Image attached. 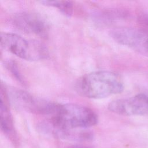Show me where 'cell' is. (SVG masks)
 <instances>
[{
    "label": "cell",
    "mask_w": 148,
    "mask_h": 148,
    "mask_svg": "<svg viewBox=\"0 0 148 148\" xmlns=\"http://www.w3.org/2000/svg\"><path fill=\"white\" fill-rule=\"evenodd\" d=\"M76 90L81 95L101 99L121 93L124 88L121 77L106 71L92 72L80 77L76 83Z\"/></svg>",
    "instance_id": "1"
},
{
    "label": "cell",
    "mask_w": 148,
    "mask_h": 148,
    "mask_svg": "<svg viewBox=\"0 0 148 148\" xmlns=\"http://www.w3.org/2000/svg\"><path fill=\"white\" fill-rule=\"evenodd\" d=\"M53 128L60 129H84L98 122L96 113L89 108L76 103L58 105L53 115Z\"/></svg>",
    "instance_id": "2"
},
{
    "label": "cell",
    "mask_w": 148,
    "mask_h": 148,
    "mask_svg": "<svg viewBox=\"0 0 148 148\" xmlns=\"http://www.w3.org/2000/svg\"><path fill=\"white\" fill-rule=\"evenodd\" d=\"M1 45L6 50L27 61L43 60L49 55L47 47L40 42L27 40L13 33L1 32Z\"/></svg>",
    "instance_id": "3"
},
{
    "label": "cell",
    "mask_w": 148,
    "mask_h": 148,
    "mask_svg": "<svg viewBox=\"0 0 148 148\" xmlns=\"http://www.w3.org/2000/svg\"><path fill=\"white\" fill-rule=\"evenodd\" d=\"M9 100L18 108L38 114L53 115L58 104L35 97L23 90L12 88L5 90Z\"/></svg>",
    "instance_id": "4"
},
{
    "label": "cell",
    "mask_w": 148,
    "mask_h": 148,
    "mask_svg": "<svg viewBox=\"0 0 148 148\" xmlns=\"http://www.w3.org/2000/svg\"><path fill=\"white\" fill-rule=\"evenodd\" d=\"M110 36L117 43L148 56V33L134 28H116L110 31Z\"/></svg>",
    "instance_id": "5"
},
{
    "label": "cell",
    "mask_w": 148,
    "mask_h": 148,
    "mask_svg": "<svg viewBox=\"0 0 148 148\" xmlns=\"http://www.w3.org/2000/svg\"><path fill=\"white\" fill-rule=\"evenodd\" d=\"M108 109L112 112L124 116L146 114L148 113V96L139 94L116 99L109 103Z\"/></svg>",
    "instance_id": "6"
},
{
    "label": "cell",
    "mask_w": 148,
    "mask_h": 148,
    "mask_svg": "<svg viewBox=\"0 0 148 148\" xmlns=\"http://www.w3.org/2000/svg\"><path fill=\"white\" fill-rule=\"evenodd\" d=\"M13 24L18 29L27 34L41 37L47 36L49 26L39 14L29 12L16 14L13 18Z\"/></svg>",
    "instance_id": "7"
},
{
    "label": "cell",
    "mask_w": 148,
    "mask_h": 148,
    "mask_svg": "<svg viewBox=\"0 0 148 148\" xmlns=\"http://www.w3.org/2000/svg\"><path fill=\"white\" fill-rule=\"evenodd\" d=\"M5 97L1 96V102L0 107V116H1V128L3 132L9 137L11 140H14L16 138V132L14 130V124L12 115L8 109L6 94L5 91Z\"/></svg>",
    "instance_id": "8"
},
{
    "label": "cell",
    "mask_w": 148,
    "mask_h": 148,
    "mask_svg": "<svg viewBox=\"0 0 148 148\" xmlns=\"http://www.w3.org/2000/svg\"><path fill=\"white\" fill-rule=\"evenodd\" d=\"M44 5L57 8L60 12L67 16L73 13V3L69 1H43L40 2Z\"/></svg>",
    "instance_id": "9"
},
{
    "label": "cell",
    "mask_w": 148,
    "mask_h": 148,
    "mask_svg": "<svg viewBox=\"0 0 148 148\" xmlns=\"http://www.w3.org/2000/svg\"><path fill=\"white\" fill-rule=\"evenodd\" d=\"M6 65L7 68L9 69V71L11 72V73L13 75H14V77L17 79H18V80H19L20 82H23V79H22L21 75L19 72V71L17 68L16 64H15L14 62H13V61H8Z\"/></svg>",
    "instance_id": "10"
},
{
    "label": "cell",
    "mask_w": 148,
    "mask_h": 148,
    "mask_svg": "<svg viewBox=\"0 0 148 148\" xmlns=\"http://www.w3.org/2000/svg\"><path fill=\"white\" fill-rule=\"evenodd\" d=\"M139 23L144 28L143 29H141L144 31L148 33V15H143L140 16L139 18Z\"/></svg>",
    "instance_id": "11"
},
{
    "label": "cell",
    "mask_w": 148,
    "mask_h": 148,
    "mask_svg": "<svg viewBox=\"0 0 148 148\" xmlns=\"http://www.w3.org/2000/svg\"><path fill=\"white\" fill-rule=\"evenodd\" d=\"M66 148H88L85 146L82 145H73L67 146Z\"/></svg>",
    "instance_id": "12"
}]
</instances>
